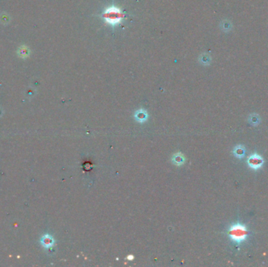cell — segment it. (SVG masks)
Instances as JSON below:
<instances>
[{
	"instance_id": "cell-1",
	"label": "cell",
	"mask_w": 268,
	"mask_h": 267,
	"mask_svg": "<svg viewBox=\"0 0 268 267\" xmlns=\"http://www.w3.org/2000/svg\"><path fill=\"white\" fill-rule=\"evenodd\" d=\"M104 20L111 25H117L122 21L124 15L121 10L116 7H110L105 10L103 13Z\"/></svg>"
},
{
	"instance_id": "cell-2",
	"label": "cell",
	"mask_w": 268,
	"mask_h": 267,
	"mask_svg": "<svg viewBox=\"0 0 268 267\" xmlns=\"http://www.w3.org/2000/svg\"><path fill=\"white\" fill-rule=\"evenodd\" d=\"M229 236L235 242H242L247 237L246 228L242 224L233 225L229 230Z\"/></svg>"
},
{
	"instance_id": "cell-3",
	"label": "cell",
	"mask_w": 268,
	"mask_h": 267,
	"mask_svg": "<svg viewBox=\"0 0 268 267\" xmlns=\"http://www.w3.org/2000/svg\"><path fill=\"white\" fill-rule=\"evenodd\" d=\"M248 165L250 168L253 169H259L262 167L263 164V159L260 155L252 154L248 158Z\"/></svg>"
},
{
	"instance_id": "cell-4",
	"label": "cell",
	"mask_w": 268,
	"mask_h": 267,
	"mask_svg": "<svg viewBox=\"0 0 268 267\" xmlns=\"http://www.w3.org/2000/svg\"><path fill=\"white\" fill-rule=\"evenodd\" d=\"M134 118L136 119L137 122H144L147 119V111L141 109V110H138L136 113H135V115Z\"/></svg>"
},
{
	"instance_id": "cell-5",
	"label": "cell",
	"mask_w": 268,
	"mask_h": 267,
	"mask_svg": "<svg viewBox=\"0 0 268 267\" xmlns=\"http://www.w3.org/2000/svg\"><path fill=\"white\" fill-rule=\"evenodd\" d=\"M41 243L42 244V246H44L45 247H50L53 245L54 244V241H53V238H52L50 235H45L41 239Z\"/></svg>"
},
{
	"instance_id": "cell-6",
	"label": "cell",
	"mask_w": 268,
	"mask_h": 267,
	"mask_svg": "<svg viewBox=\"0 0 268 267\" xmlns=\"http://www.w3.org/2000/svg\"><path fill=\"white\" fill-rule=\"evenodd\" d=\"M233 154L235 157H237L238 158H242L245 156V150L242 146H238L235 147L233 150Z\"/></svg>"
},
{
	"instance_id": "cell-7",
	"label": "cell",
	"mask_w": 268,
	"mask_h": 267,
	"mask_svg": "<svg viewBox=\"0 0 268 267\" xmlns=\"http://www.w3.org/2000/svg\"><path fill=\"white\" fill-rule=\"evenodd\" d=\"M172 162H173L175 165H181L184 163V162H185V158H184V157L181 154H176L173 155V157H172Z\"/></svg>"
},
{
	"instance_id": "cell-8",
	"label": "cell",
	"mask_w": 268,
	"mask_h": 267,
	"mask_svg": "<svg viewBox=\"0 0 268 267\" xmlns=\"http://www.w3.org/2000/svg\"><path fill=\"white\" fill-rule=\"evenodd\" d=\"M199 62L202 65H208L210 63V56L207 54H203L199 57Z\"/></svg>"
},
{
	"instance_id": "cell-9",
	"label": "cell",
	"mask_w": 268,
	"mask_h": 267,
	"mask_svg": "<svg viewBox=\"0 0 268 267\" xmlns=\"http://www.w3.org/2000/svg\"><path fill=\"white\" fill-rule=\"evenodd\" d=\"M249 122L252 125H257L260 122V117L257 114H254V115H251L249 118Z\"/></svg>"
},
{
	"instance_id": "cell-10",
	"label": "cell",
	"mask_w": 268,
	"mask_h": 267,
	"mask_svg": "<svg viewBox=\"0 0 268 267\" xmlns=\"http://www.w3.org/2000/svg\"><path fill=\"white\" fill-rule=\"evenodd\" d=\"M222 25H223V26H221V28H223V30H224V31H228V30H230V28H231L230 23L227 21H223Z\"/></svg>"
},
{
	"instance_id": "cell-11",
	"label": "cell",
	"mask_w": 268,
	"mask_h": 267,
	"mask_svg": "<svg viewBox=\"0 0 268 267\" xmlns=\"http://www.w3.org/2000/svg\"><path fill=\"white\" fill-rule=\"evenodd\" d=\"M133 258L134 257L132 256V255H129V256L127 257V259H129V260H132V259H133Z\"/></svg>"
}]
</instances>
